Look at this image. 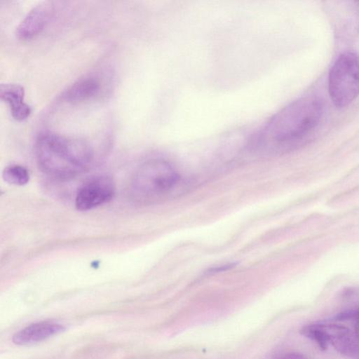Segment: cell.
Instances as JSON below:
<instances>
[{
  "label": "cell",
  "instance_id": "cell-1",
  "mask_svg": "<svg viewBox=\"0 0 359 359\" xmlns=\"http://www.w3.org/2000/svg\"><path fill=\"white\" fill-rule=\"evenodd\" d=\"M324 105L316 96L302 97L273 115L247 144L248 151L266 157L288 151L298 146L318 126Z\"/></svg>",
  "mask_w": 359,
  "mask_h": 359
},
{
  "label": "cell",
  "instance_id": "cell-2",
  "mask_svg": "<svg viewBox=\"0 0 359 359\" xmlns=\"http://www.w3.org/2000/svg\"><path fill=\"white\" fill-rule=\"evenodd\" d=\"M34 151L41 170L59 180H68L85 172L95 157L93 148L87 141L53 133L38 137Z\"/></svg>",
  "mask_w": 359,
  "mask_h": 359
},
{
  "label": "cell",
  "instance_id": "cell-3",
  "mask_svg": "<svg viewBox=\"0 0 359 359\" xmlns=\"http://www.w3.org/2000/svg\"><path fill=\"white\" fill-rule=\"evenodd\" d=\"M180 181V175L170 162L158 158L149 159L134 174L130 195L137 203H156L171 195Z\"/></svg>",
  "mask_w": 359,
  "mask_h": 359
},
{
  "label": "cell",
  "instance_id": "cell-4",
  "mask_svg": "<svg viewBox=\"0 0 359 359\" xmlns=\"http://www.w3.org/2000/svg\"><path fill=\"white\" fill-rule=\"evenodd\" d=\"M329 93L338 108L349 105L359 94V57L353 52L339 56L330 69Z\"/></svg>",
  "mask_w": 359,
  "mask_h": 359
},
{
  "label": "cell",
  "instance_id": "cell-5",
  "mask_svg": "<svg viewBox=\"0 0 359 359\" xmlns=\"http://www.w3.org/2000/svg\"><path fill=\"white\" fill-rule=\"evenodd\" d=\"M302 335L325 351L332 346L337 352L352 358H359V338L346 326L336 323H316L304 325Z\"/></svg>",
  "mask_w": 359,
  "mask_h": 359
},
{
  "label": "cell",
  "instance_id": "cell-6",
  "mask_svg": "<svg viewBox=\"0 0 359 359\" xmlns=\"http://www.w3.org/2000/svg\"><path fill=\"white\" fill-rule=\"evenodd\" d=\"M113 179L105 175L93 176L79 187L75 198V205L80 211H87L110 201L115 194Z\"/></svg>",
  "mask_w": 359,
  "mask_h": 359
},
{
  "label": "cell",
  "instance_id": "cell-7",
  "mask_svg": "<svg viewBox=\"0 0 359 359\" xmlns=\"http://www.w3.org/2000/svg\"><path fill=\"white\" fill-rule=\"evenodd\" d=\"M53 13V5L43 1L34 6L25 16L16 29V36L20 40L34 38L43 29Z\"/></svg>",
  "mask_w": 359,
  "mask_h": 359
},
{
  "label": "cell",
  "instance_id": "cell-8",
  "mask_svg": "<svg viewBox=\"0 0 359 359\" xmlns=\"http://www.w3.org/2000/svg\"><path fill=\"white\" fill-rule=\"evenodd\" d=\"M65 330V326L53 320H42L32 323L17 332L12 338L19 346H26L43 341Z\"/></svg>",
  "mask_w": 359,
  "mask_h": 359
},
{
  "label": "cell",
  "instance_id": "cell-9",
  "mask_svg": "<svg viewBox=\"0 0 359 359\" xmlns=\"http://www.w3.org/2000/svg\"><path fill=\"white\" fill-rule=\"evenodd\" d=\"M1 100L9 106L13 118L22 121L32 112L29 105L25 102V89L17 83H2L0 86Z\"/></svg>",
  "mask_w": 359,
  "mask_h": 359
},
{
  "label": "cell",
  "instance_id": "cell-10",
  "mask_svg": "<svg viewBox=\"0 0 359 359\" xmlns=\"http://www.w3.org/2000/svg\"><path fill=\"white\" fill-rule=\"evenodd\" d=\"M101 83L98 79L90 76L80 79L72 83L63 95L69 102H80L88 100L98 94Z\"/></svg>",
  "mask_w": 359,
  "mask_h": 359
},
{
  "label": "cell",
  "instance_id": "cell-11",
  "mask_svg": "<svg viewBox=\"0 0 359 359\" xmlns=\"http://www.w3.org/2000/svg\"><path fill=\"white\" fill-rule=\"evenodd\" d=\"M2 176L5 182L18 186H23L29 180L27 169L20 165L6 167L3 171Z\"/></svg>",
  "mask_w": 359,
  "mask_h": 359
},
{
  "label": "cell",
  "instance_id": "cell-12",
  "mask_svg": "<svg viewBox=\"0 0 359 359\" xmlns=\"http://www.w3.org/2000/svg\"><path fill=\"white\" fill-rule=\"evenodd\" d=\"M359 318V308L350 309L337 313L334 316L337 321L356 320Z\"/></svg>",
  "mask_w": 359,
  "mask_h": 359
},
{
  "label": "cell",
  "instance_id": "cell-13",
  "mask_svg": "<svg viewBox=\"0 0 359 359\" xmlns=\"http://www.w3.org/2000/svg\"><path fill=\"white\" fill-rule=\"evenodd\" d=\"M278 359H309V358L302 353H297V352H292V353H287L284 354L283 355L280 356Z\"/></svg>",
  "mask_w": 359,
  "mask_h": 359
},
{
  "label": "cell",
  "instance_id": "cell-14",
  "mask_svg": "<svg viewBox=\"0 0 359 359\" xmlns=\"http://www.w3.org/2000/svg\"><path fill=\"white\" fill-rule=\"evenodd\" d=\"M355 334L359 338V318L355 321Z\"/></svg>",
  "mask_w": 359,
  "mask_h": 359
}]
</instances>
